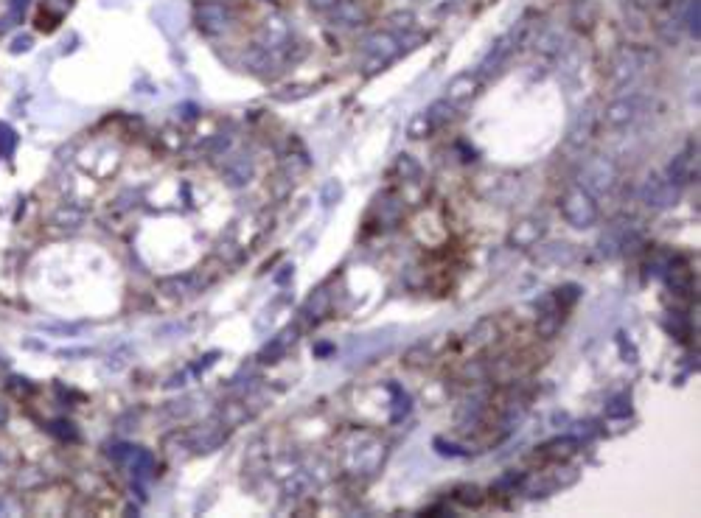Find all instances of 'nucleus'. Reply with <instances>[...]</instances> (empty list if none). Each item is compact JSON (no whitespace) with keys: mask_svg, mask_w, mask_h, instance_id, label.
<instances>
[{"mask_svg":"<svg viewBox=\"0 0 701 518\" xmlns=\"http://www.w3.org/2000/svg\"><path fill=\"white\" fill-rule=\"evenodd\" d=\"M561 216L572 227H592L598 222V205L589 190L569 188L561 199Z\"/></svg>","mask_w":701,"mask_h":518,"instance_id":"obj_1","label":"nucleus"},{"mask_svg":"<svg viewBox=\"0 0 701 518\" xmlns=\"http://www.w3.org/2000/svg\"><path fill=\"white\" fill-rule=\"evenodd\" d=\"M614 177H617V171H614V166L608 160H592L586 166V171H584V190L604 193V190L614 185Z\"/></svg>","mask_w":701,"mask_h":518,"instance_id":"obj_2","label":"nucleus"},{"mask_svg":"<svg viewBox=\"0 0 701 518\" xmlns=\"http://www.w3.org/2000/svg\"><path fill=\"white\" fill-rule=\"evenodd\" d=\"M196 23H199V28H202L205 34H222V31H228V26H231V14H228V9L219 6V3H202V6L196 9Z\"/></svg>","mask_w":701,"mask_h":518,"instance_id":"obj_3","label":"nucleus"},{"mask_svg":"<svg viewBox=\"0 0 701 518\" xmlns=\"http://www.w3.org/2000/svg\"><path fill=\"white\" fill-rule=\"evenodd\" d=\"M679 190L670 180H662V177H648L645 188H643V199L651 205V207H670L676 202Z\"/></svg>","mask_w":701,"mask_h":518,"instance_id":"obj_4","label":"nucleus"},{"mask_svg":"<svg viewBox=\"0 0 701 518\" xmlns=\"http://www.w3.org/2000/svg\"><path fill=\"white\" fill-rule=\"evenodd\" d=\"M365 53H368V56H374V59H371V65H384V62H390V59L399 53V43H396L390 34H376V37L368 40Z\"/></svg>","mask_w":701,"mask_h":518,"instance_id":"obj_5","label":"nucleus"},{"mask_svg":"<svg viewBox=\"0 0 701 518\" xmlns=\"http://www.w3.org/2000/svg\"><path fill=\"white\" fill-rule=\"evenodd\" d=\"M696 174V160L690 154H679L673 163H670V171H668V180L673 185H682V183H690Z\"/></svg>","mask_w":701,"mask_h":518,"instance_id":"obj_6","label":"nucleus"},{"mask_svg":"<svg viewBox=\"0 0 701 518\" xmlns=\"http://www.w3.org/2000/svg\"><path fill=\"white\" fill-rule=\"evenodd\" d=\"M331 11H334V23H339V26H354L362 20V9L354 0H339Z\"/></svg>","mask_w":701,"mask_h":518,"instance_id":"obj_7","label":"nucleus"},{"mask_svg":"<svg viewBox=\"0 0 701 518\" xmlns=\"http://www.w3.org/2000/svg\"><path fill=\"white\" fill-rule=\"evenodd\" d=\"M542 222L536 225V222H522V225H516V230H514V236H511V241H514L516 247H533L536 241H539V236H542Z\"/></svg>","mask_w":701,"mask_h":518,"instance_id":"obj_8","label":"nucleus"},{"mask_svg":"<svg viewBox=\"0 0 701 518\" xmlns=\"http://www.w3.org/2000/svg\"><path fill=\"white\" fill-rule=\"evenodd\" d=\"M634 109H637V101L634 98L631 101H617L614 107H608L606 121L611 126H623V124H628L634 118Z\"/></svg>","mask_w":701,"mask_h":518,"instance_id":"obj_9","label":"nucleus"},{"mask_svg":"<svg viewBox=\"0 0 701 518\" xmlns=\"http://www.w3.org/2000/svg\"><path fill=\"white\" fill-rule=\"evenodd\" d=\"M225 174H228V180L233 185H244L250 180V163L244 157H231L228 166H225Z\"/></svg>","mask_w":701,"mask_h":518,"instance_id":"obj_10","label":"nucleus"},{"mask_svg":"<svg viewBox=\"0 0 701 518\" xmlns=\"http://www.w3.org/2000/svg\"><path fill=\"white\" fill-rule=\"evenodd\" d=\"M17 149V132L9 124H0V157H11Z\"/></svg>","mask_w":701,"mask_h":518,"instance_id":"obj_11","label":"nucleus"},{"mask_svg":"<svg viewBox=\"0 0 701 518\" xmlns=\"http://www.w3.org/2000/svg\"><path fill=\"white\" fill-rule=\"evenodd\" d=\"M471 93H474V82H471V76H460V79H455V82H452V87H449V98H452V101L468 98Z\"/></svg>","mask_w":701,"mask_h":518,"instance_id":"obj_12","label":"nucleus"},{"mask_svg":"<svg viewBox=\"0 0 701 518\" xmlns=\"http://www.w3.org/2000/svg\"><path fill=\"white\" fill-rule=\"evenodd\" d=\"M26 9H28V0H11V9H9V17H11V20H20Z\"/></svg>","mask_w":701,"mask_h":518,"instance_id":"obj_13","label":"nucleus"},{"mask_svg":"<svg viewBox=\"0 0 701 518\" xmlns=\"http://www.w3.org/2000/svg\"><path fill=\"white\" fill-rule=\"evenodd\" d=\"M312 3V9H317V11H331L339 0H309Z\"/></svg>","mask_w":701,"mask_h":518,"instance_id":"obj_14","label":"nucleus"},{"mask_svg":"<svg viewBox=\"0 0 701 518\" xmlns=\"http://www.w3.org/2000/svg\"><path fill=\"white\" fill-rule=\"evenodd\" d=\"M28 48H31V37H17L14 45H11V50L20 53V50H28Z\"/></svg>","mask_w":701,"mask_h":518,"instance_id":"obj_15","label":"nucleus"},{"mask_svg":"<svg viewBox=\"0 0 701 518\" xmlns=\"http://www.w3.org/2000/svg\"><path fill=\"white\" fill-rule=\"evenodd\" d=\"M3 418H6V409H3V406H0V421H3Z\"/></svg>","mask_w":701,"mask_h":518,"instance_id":"obj_16","label":"nucleus"}]
</instances>
